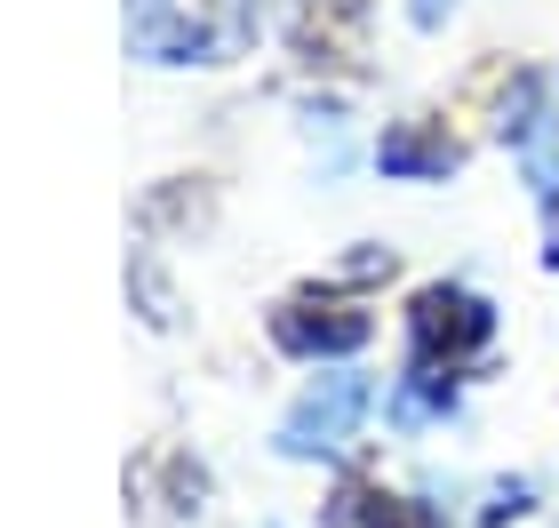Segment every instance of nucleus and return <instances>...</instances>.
Returning <instances> with one entry per match:
<instances>
[{"label":"nucleus","instance_id":"nucleus-1","mask_svg":"<svg viewBox=\"0 0 559 528\" xmlns=\"http://www.w3.org/2000/svg\"><path fill=\"white\" fill-rule=\"evenodd\" d=\"M496 137H503V153H520L527 192L544 209H559V113H551V89L536 72H512V89L496 105Z\"/></svg>","mask_w":559,"mask_h":528},{"label":"nucleus","instance_id":"nucleus-2","mask_svg":"<svg viewBox=\"0 0 559 528\" xmlns=\"http://www.w3.org/2000/svg\"><path fill=\"white\" fill-rule=\"evenodd\" d=\"M368 409H376V385H368V376L328 368L320 385L288 409V424H280V448H288V457H336V448L360 433Z\"/></svg>","mask_w":559,"mask_h":528},{"label":"nucleus","instance_id":"nucleus-3","mask_svg":"<svg viewBox=\"0 0 559 528\" xmlns=\"http://www.w3.org/2000/svg\"><path fill=\"white\" fill-rule=\"evenodd\" d=\"M496 337V313L479 305L472 289H416V305H408V344H416V361H440V368H464L479 344Z\"/></svg>","mask_w":559,"mask_h":528},{"label":"nucleus","instance_id":"nucleus-4","mask_svg":"<svg viewBox=\"0 0 559 528\" xmlns=\"http://www.w3.org/2000/svg\"><path fill=\"white\" fill-rule=\"evenodd\" d=\"M272 337L288 352H304V361H344V352H360L376 337V313L360 296H288L272 313Z\"/></svg>","mask_w":559,"mask_h":528},{"label":"nucleus","instance_id":"nucleus-5","mask_svg":"<svg viewBox=\"0 0 559 528\" xmlns=\"http://www.w3.org/2000/svg\"><path fill=\"white\" fill-rule=\"evenodd\" d=\"M455 161H464V144L448 137V120H392L376 137V168L400 176V185H448Z\"/></svg>","mask_w":559,"mask_h":528},{"label":"nucleus","instance_id":"nucleus-6","mask_svg":"<svg viewBox=\"0 0 559 528\" xmlns=\"http://www.w3.org/2000/svg\"><path fill=\"white\" fill-rule=\"evenodd\" d=\"M129 48L152 64H209L216 33L200 16H185L176 0H129Z\"/></svg>","mask_w":559,"mask_h":528},{"label":"nucleus","instance_id":"nucleus-7","mask_svg":"<svg viewBox=\"0 0 559 528\" xmlns=\"http://www.w3.org/2000/svg\"><path fill=\"white\" fill-rule=\"evenodd\" d=\"M360 24H368L360 0H320V9L304 16V57H312V64H344V57H360Z\"/></svg>","mask_w":559,"mask_h":528},{"label":"nucleus","instance_id":"nucleus-8","mask_svg":"<svg viewBox=\"0 0 559 528\" xmlns=\"http://www.w3.org/2000/svg\"><path fill=\"white\" fill-rule=\"evenodd\" d=\"M448 409H455V368L416 361L408 376H400V400H392V416H400V424H424V416H448Z\"/></svg>","mask_w":559,"mask_h":528},{"label":"nucleus","instance_id":"nucleus-9","mask_svg":"<svg viewBox=\"0 0 559 528\" xmlns=\"http://www.w3.org/2000/svg\"><path fill=\"white\" fill-rule=\"evenodd\" d=\"M360 528H448V520L431 513V505H416V496H368Z\"/></svg>","mask_w":559,"mask_h":528},{"label":"nucleus","instance_id":"nucleus-10","mask_svg":"<svg viewBox=\"0 0 559 528\" xmlns=\"http://www.w3.org/2000/svg\"><path fill=\"white\" fill-rule=\"evenodd\" d=\"M527 496H536L527 481H512V489H496V496H488V520H503V513H527Z\"/></svg>","mask_w":559,"mask_h":528},{"label":"nucleus","instance_id":"nucleus-11","mask_svg":"<svg viewBox=\"0 0 559 528\" xmlns=\"http://www.w3.org/2000/svg\"><path fill=\"white\" fill-rule=\"evenodd\" d=\"M408 16L424 24V33H440V24L455 16V0H408Z\"/></svg>","mask_w":559,"mask_h":528},{"label":"nucleus","instance_id":"nucleus-12","mask_svg":"<svg viewBox=\"0 0 559 528\" xmlns=\"http://www.w3.org/2000/svg\"><path fill=\"white\" fill-rule=\"evenodd\" d=\"M544 257H551V272H559V224H551V248H544Z\"/></svg>","mask_w":559,"mask_h":528}]
</instances>
